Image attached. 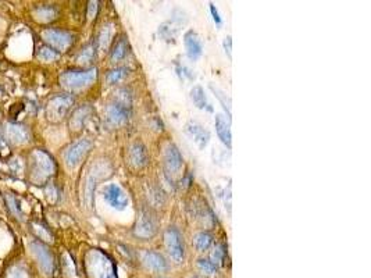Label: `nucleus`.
I'll list each match as a JSON object with an SVG mask.
<instances>
[{
	"instance_id": "obj_1",
	"label": "nucleus",
	"mask_w": 371,
	"mask_h": 278,
	"mask_svg": "<svg viewBox=\"0 0 371 278\" xmlns=\"http://www.w3.org/2000/svg\"><path fill=\"white\" fill-rule=\"evenodd\" d=\"M131 116V97L127 96V91H124V96L118 97L116 102L108 105L106 108L107 121L111 125H124Z\"/></svg>"
},
{
	"instance_id": "obj_2",
	"label": "nucleus",
	"mask_w": 371,
	"mask_h": 278,
	"mask_svg": "<svg viewBox=\"0 0 371 278\" xmlns=\"http://www.w3.org/2000/svg\"><path fill=\"white\" fill-rule=\"evenodd\" d=\"M96 79V70H84V71H67L60 77V82L63 86L70 89H81L91 85Z\"/></svg>"
},
{
	"instance_id": "obj_3",
	"label": "nucleus",
	"mask_w": 371,
	"mask_h": 278,
	"mask_svg": "<svg viewBox=\"0 0 371 278\" xmlns=\"http://www.w3.org/2000/svg\"><path fill=\"white\" fill-rule=\"evenodd\" d=\"M164 244L166 247L172 257V260L175 263H181L185 256V247H184V241L181 232L175 227H170L169 230H166L164 232Z\"/></svg>"
},
{
	"instance_id": "obj_4",
	"label": "nucleus",
	"mask_w": 371,
	"mask_h": 278,
	"mask_svg": "<svg viewBox=\"0 0 371 278\" xmlns=\"http://www.w3.org/2000/svg\"><path fill=\"white\" fill-rule=\"evenodd\" d=\"M92 148V142L88 140V139H82V140H78L75 142L74 145H71L65 154H64V159H65V163L71 167L77 166L79 161L82 160L86 156V153L89 152V149Z\"/></svg>"
},
{
	"instance_id": "obj_5",
	"label": "nucleus",
	"mask_w": 371,
	"mask_h": 278,
	"mask_svg": "<svg viewBox=\"0 0 371 278\" xmlns=\"http://www.w3.org/2000/svg\"><path fill=\"white\" fill-rule=\"evenodd\" d=\"M103 196H105L107 203L110 204L113 209H116V210L121 212V210H124L127 207L128 196L116 184L107 185L106 188H105V191H103Z\"/></svg>"
},
{
	"instance_id": "obj_6",
	"label": "nucleus",
	"mask_w": 371,
	"mask_h": 278,
	"mask_svg": "<svg viewBox=\"0 0 371 278\" xmlns=\"http://www.w3.org/2000/svg\"><path fill=\"white\" fill-rule=\"evenodd\" d=\"M156 231H157V224L155 217L149 212H143L135 225L134 234L140 239H149L156 234Z\"/></svg>"
},
{
	"instance_id": "obj_7",
	"label": "nucleus",
	"mask_w": 371,
	"mask_h": 278,
	"mask_svg": "<svg viewBox=\"0 0 371 278\" xmlns=\"http://www.w3.org/2000/svg\"><path fill=\"white\" fill-rule=\"evenodd\" d=\"M43 38L46 42H49L52 46L59 50H65L73 41H74V36L70 32H65V31H60V30H47L43 32Z\"/></svg>"
},
{
	"instance_id": "obj_8",
	"label": "nucleus",
	"mask_w": 371,
	"mask_h": 278,
	"mask_svg": "<svg viewBox=\"0 0 371 278\" xmlns=\"http://www.w3.org/2000/svg\"><path fill=\"white\" fill-rule=\"evenodd\" d=\"M182 164H184V160H182L180 150L175 145L170 143L164 152V166H166L167 174H170L172 177L177 175L182 169Z\"/></svg>"
},
{
	"instance_id": "obj_9",
	"label": "nucleus",
	"mask_w": 371,
	"mask_h": 278,
	"mask_svg": "<svg viewBox=\"0 0 371 278\" xmlns=\"http://www.w3.org/2000/svg\"><path fill=\"white\" fill-rule=\"evenodd\" d=\"M185 132L192 138V140L199 146V149H204L210 140V132L207 129H204L201 124L195 123V121H189L185 125Z\"/></svg>"
},
{
	"instance_id": "obj_10",
	"label": "nucleus",
	"mask_w": 371,
	"mask_h": 278,
	"mask_svg": "<svg viewBox=\"0 0 371 278\" xmlns=\"http://www.w3.org/2000/svg\"><path fill=\"white\" fill-rule=\"evenodd\" d=\"M184 43H185V49L186 54L191 60H198L203 53V45H201L199 35L195 31H188L184 35Z\"/></svg>"
},
{
	"instance_id": "obj_11",
	"label": "nucleus",
	"mask_w": 371,
	"mask_h": 278,
	"mask_svg": "<svg viewBox=\"0 0 371 278\" xmlns=\"http://www.w3.org/2000/svg\"><path fill=\"white\" fill-rule=\"evenodd\" d=\"M128 160L135 169L145 167L149 160L148 150L145 148V145H142L140 142H135L134 145H131V148L128 150Z\"/></svg>"
},
{
	"instance_id": "obj_12",
	"label": "nucleus",
	"mask_w": 371,
	"mask_h": 278,
	"mask_svg": "<svg viewBox=\"0 0 371 278\" xmlns=\"http://www.w3.org/2000/svg\"><path fill=\"white\" fill-rule=\"evenodd\" d=\"M142 262L143 264L146 266L150 270L153 271H166L169 268V264L166 262V259L163 255H160L157 252H153V250H146L143 255H142Z\"/></svg>"
},
{
	"instance_id": "obj_13",
	"label": "nucleus",
	"mask_w": 371,
	"mask_h": 278,
	"mask_svg": "<svg viewBox=\"0 0 371 278\" xmlns=\"http://www.w3.org/2000/svg\"><path fill=\"white\" fill-rule=\"evenodd\" d=\"M216 131L227 148H231V120H227L224 114L216 116Z\"/></svg>"
},
{
	"instance_id": "obj_14",
	"label": "nucleus",
	"mask_w": 371,
	"mask_h": 278,
	"mask_svg": "<svg viewBox=\"0 0 371 278\" xmlns=\"http://www.w3.org/2000/svg\"><path fill=\"white\" fill-rule=\"evenodd\" d=\"M73 105V99L68 96H59L53 99L49 105V113L53 118H63L67 110Z\"/></svg>"
},
{
	"instance_id": "obj_15",
	"label": "nucleus",
	"mask_w": 371,
	"mask_h": 278,
	"mask_svg": "<svg viewBox=\"0 0 371 278\" xmlns=\"http://www.w3.org/2000/svg\"><path fill=\"white\" fill-rule=\"evenodd\" d=\"M128 54V41L123 36L120 38L116 42V45L113 46L111 49V53H110V59L113 63L116 62H121L123 59H125V56Z\"/></svg>"
},
{
	"instance_id": "obj_16",
	"label": "nucleus",
	"mask_w": 371,
	"mask_h": 278,
	"mask_svg": "<svg viewBox=\"0 0 371 278\" xmlns=\"http://www.w3.org/2000/svg\"><path fill=\"white\" fill-rule=\"evenodd\" d=\"M191 97L192 100H193V103H195V106L198 107V108H201V110H209V111H212L213 108L210 107V105L207 103V97L204 95V91H203V88L199 85L193 86L191 91Z\"/></svg>"
},
{
	"instance_id": "obj_17",
	"label": "nucleus",
	"mask_w": 371,
	"mask_h": 278,
	"mask_svg": "<svg viewBox=\"0 0 371 278\" xmlns=\"http://www.w3.org/2000/svg\"><path fill=\"white\" fill-rule=\"evenodd\" d=\"M193 242H195V246L199 252H204L212 246L213 236L209 232H199V234L195 235Z\"/></svg>"
},
{
	"instance_id": "obj_18",
	"label": "nucleus",
	"mask_w": 371,
	"mask_h": 278,
	"mask_svg": "<svg viewBox=\"0 0 371 278\" xmlns=\"http://www.w3.org/2000/svg\"><path fill=\"white\" fill-rule=\"evenodd\" d=\"M128 75V68L125 67H120V68H114L111 71H108V74L106 75V79L108 84H117L121 79H124Z\"/></svg>"
},
{
	"instance_id": "obj_19",
	"label": "nucleus",
	"mask_w": 371,
	"mask_h": 278,
	"mask_svg": "<svg viewBox=\"0 0 371 278\" xmlns=\"http://www.w3.org/2000/svg\"><path fill=\"white\" fill-rule=\"evenodd\" d=\"M198 266H199V270H201V273L206 274V276H213L217 271V266L213 263L212 260H209V259H201Z\"/></svg>"
},
{
	"instance_id": "obj_20",
	"label": "nucleus",
	"mask_w": 371,
	"mask_h": 278,
	"mask_svg": "<svg viewBox=\"0 0 371 278\" xmlns=\"http://www.w3.org/2000/svg\"><path fill=\"white\" fill-rule=\"evenodd\" d=\"M212 88V91L216 93V96L220 99V102H221V105L223 107L227 110V113H228V118L231 120V102H230V99H227V95H224L223 92L220 91V89H217V88H214V86H210Z\"/></svg>"
},
{
	"instance_id": "obj_21",
	"label": "nucleus",
	"mask_w": 371,
	"mask_h": 278,
	"mask_svg": "<svg viewBox=\"0 0 371 278\" xmlns=\"http://www.w3.org/2000/svg\"><path fill=\"white\" fill-rule=\"evenodd\" d=\"M39 57L45 60V62H49V60H54L59 57V53L54 50V49H50V47H42L39 50Z\"/></svg>"
},
{
	"instance_id": "obj_22",
	"label": "nucleus",
	"mask_w": 371,
	"mask_h": 278,
	"mask_svg": "<svg viewBox=\"0 0 371 278\" xmlns=\"http://www.w3.org/2000/svg\"><path fill=\"white\" fill-rule=\"evenodd\" d=\"M224 255H225V252H224L223 246H217V247L214 249V252L212 253V262L216 266L221 264L224 260Z\"/></svg>"
},
{
	"instance_id": "obj_23",
	"label": "nucleus",
	"mask_w": 371,
	"mask_h": 278,
	"mask_svg": "<svg viewBox=\"0 0 371 278\" xmlns=\"http://www.w3.org/2000/svg\"><path fill=\"white\" fill-rule=\"evenodd\" d=\"M86 111H88V108H79L75 113L74 118H73V125H75V128H79L82 125V121L85 120Z\"/></svg>"
},
{
	"instance_id": "obj_24",
	"label": "nucleus",
	"mask_w": 371,
	"mask_h": 278,
	"mask_svg": "<svg viewBox=\"0 0 371 278\" xmlns=\"http://www.w3.org/2000/svg\"><path fill=\"white\" fill-rule=\"evenodd\" d=\"M92 57H93V47H86L82 50V53L78 56V60L81 63H88L92 60Z\"/></svg>"
},
{
	"instance_id": "obj_25",
	"label": "nucleus",
	"mask_w": 371,
	"mask_h": 278,
	"mask_svg": "<svg viewBox=\"0 0 371 278\" xmlns=\"http://www.w3.org/2000/svg\"><path fill=\"white\" fill-rule=\"evenodd\" d=\"M108 36H110V28L106 27V28L102 31V33H100V38H99V43H100V46H102V47H106L107 42H108Z\"/></svg>"
},
{
	"instance_id": "obj_26",
	"label": "nucleus",
	"mask_w": 371,
	"mask_h": 278,
	"mask_svg": "<svg viewBox=\"0 0 371 278\" xmlns=\"http://www.w3.org/2000/svg\"><path fill=\"white\" fill-rule=\"evenodd\" d=\"M210 13H212L213 20H214V22H216L217 25H221V24H223V20H221V17H220L218 11H217V9H216V6H214V4H212V3H210Z\"/></svg>"
},
{
	"instance_id": "obj_27",
	"label": "nucleus",
	"mask_w": 371,
	"mask_h": 278,
	"mask_svg": "<svg viewBox=\"0 0 371 278\" xmlns=\"http://www.w3.org/2000/svg\"><path fill=\"white\" fill-rule=\"evenodd\" d=\"M231 46H232V39L231 36H227L224 39V49H225V53L228 54V57H231Z\"/></svg>"
},
{
	"instance_id": "obj_28",
	"label": "nucleus",
	"mask_w": 371,
	"mask_h": 278,
	"mask_svg": "<svg viewBox=\"0 0 371 278\" xmlns=\"http://www.w3.org/2000/svg\"><path fill=\"white\" fill-rule=\"evenodd\" d=\"M96 10H97V3L96 1H91L89 3V11H88V17L89 18H93L96 14Z\"/></svg>"
},
{
	"instance_id": "obj_29",
	"label": "nucleus",
	"mask_w": 371,
	"mask_h": 278,
	"mask_svg": "<svg viewBox=\"0 0 371 278\" xmlns=\"http://www.w3.org/2000/svg\"><path fill=\"white\" fill-rule=\"evenodd\" d=\"M193 278H198V277H193Z\"/></svg>"
}]
</instances>
